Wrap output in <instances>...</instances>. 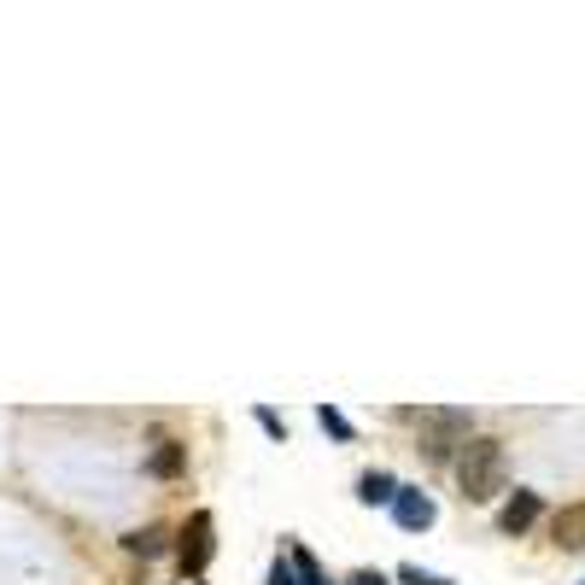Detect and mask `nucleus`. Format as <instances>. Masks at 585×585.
I'll list each match as a JSON object with an SVG mask.
<instances>
[{"mask_svg": "<svg viewBox=\"0 0 585 585\" xmlns=\"http://www.w3.org/2000/svg\"><path fill=\"white\" fill-rule=\"evenodd\" d=\"M410 422L422 428V451L428 463H445V456H456L474 439V415L469 410H410Z\"/></svg>", "mask_w": 585, "mask_h": 585, "instance_id": "nucleus-2", "label": "nucleus"}, {"mask_svg": "<svg viewBox=\"0 0 585 585\" xmlns=\"http://www.w3.org/2000/svg\"><path fill=\"white\" fill-rule=\"evenodd\" d=\"M538 521V492H515L504 510H497V533H510V538H521Z\"/></svg>", "mask_w": 585, "mask_h": 585, "instance_id": "nucleus-5", "label": "nucleus"}, {"mask_svg": "<svg viewBox=\"0 0 585 585\" xmlns=\"http://www.w3.org/2000/svg\"><path fill=\"white\" fill-rule=\"evenodd\" d=\"M212 515H194V521H187V527H182V538H176V562H182V574H205V568H212Z\"/></svg>", "mask_w": 585, "mask_h": 585, "instance_id": "nucleus-3", "label": "nucleus"}, {"mask_svg": "<svg viewBox=\"0 0 585 585\" xmlns=\"http://www.w3.org/2000/svg\"><path fill=\"white\" fill-rule=\"evenodd\" d=\"M358 497L374 510V504H399V480H392L387 469H374V474H363L358 480Z\"/></svg>", "mask_w": 585, "mask_h": 585, "instance_id": "nucleus-9", "label": "nucleus"}, {"mask_svg": "<svg viewBox=\"0 0 585 585\" xmlns=\"http://www.w3.org/2000/svg\"><path fill=\"white\" fill-rule=\"evenodd\" d=\"M551 538H556L562 551H585V504L556 510V521H551Z\"/></svg>", "mask_w": 585, "mask_h": 585, "instance_id": "nucleus-7", "label": "nucleus"}, {"mask_svg": "<svg viewBox=\"0 0 585 585\" xmlns=\"http://www.w3.org/2000/svg\"><path fill=\"white\" fill-rule=\"evenodd\" d=\"M392 515H399V527H410V533H422V527H433V521H439L433 497L415 492V486H399V504H392Z\"/></svg>", "mask_w": 585, "mask_h": 585, "instance_id": "nucleus-4", "label": "nucleus"}, {"mask_svg": "<svg viewBox=\"0 0 585 585\" xmlns=\"http://www.w3.org/2000/svg\"><path fill=\"white\" fill-rule=\"evenodd\" d=\"M317 415H322V428H328L333 439H351V422H346V415H340V410H333V404H322Z\"/></svg>", "mask_w": 585, "mask_h": 585, "instance_id": "nucleus-10", "label": "nucleus"}, {"mask_svg": "<svg viewBox=\"0 0 585 585\" xmlns=\"http://www.w3.org/2000/svg\"><path fill=\"white\" fill-rule=\"evenodd\" d=\"M346 585H387V574H374V568H358V574H351Z\"/></svg>", "mask_w": 585, "mask_h": 585, "instance_id": "nucleus-14", "label": "nucleus"}, {"mask_svg": "<svg viewBox=\"0 0 585 585\" xmlns=\"http://www.w3.org/2000/svg\"><path fill=\"white\" fill-rule=\"evenodd\" d=\"M456 486H463L469 504H492L504 492V445L486 433H474L463 451H456Z\"/></svg>", "mask_w": 585, "mask_h": 585, "instance_id": "nucleus-1", "label": "nucleus"}, {"mask_svg": "<svg viewBox=\"0 0 585 585\" xmlns=\"http://www.w3.org/2000/svg\"><path fill=\"white\" fill-rule=\"evenodd\" d=\"M258 428H264V433H276V439H287V428H281V415H276V410H258Z\"/></svg>", "mask_w": 585, "mask_h": 585, "instance_id": "nucleus-12", "label": "nucleus"}, {"mask_svg": "<svg viewBox=\"0 0 585 585\" xmlns=\"http://www.w3.org/2000/svg\"><path fill=\"white\" fill-rule=\"evenodd\" d=\"M123 551L141 556V562H153V556L171 551V533H164V527H135V533H123Z\"/></svg>", "mask_w": 585, "mask_h": 585, "instance_id": "nucleus-8", "label": "nucleus"}, {"mask_svg": "<svg viewBox=\"0 0 585 585\" xmlns=\"http://www.w3.org/2000/svg\"><path fill=\"white\" fill-rule=\"evenodd\" d=\"M182 469H187V451L176 445L171 433H158L153 439V456H146V474H153V480H176Z\"/></svg>", "mask_w": 585, "mask_h": 585, "instance_id": "nucleus-6", "label": "nucleus"}, {"mask_svg": "<svg viewBox=\"0 0 585 585\" xmlns=\"http://www.w3.org/2000/svg\"><path fill=\"white\" fill-rule=\"evenodd\" d=\"M579 585H585V579H579Z\"/></svg>", "mask_w": 585, "mask_h": 585, "instance_id": "nucleus-15", "label": "nucleus"}, {"mask_svg": "<svg viewBox=\"0 0 585 585\" xmlns=\"http://www.w3.org/2000/svg\"><path fill=\"white\" fill-rule=\"evenodd\" d=\"M399 579H404V585H456V579H445V574H428V568H399Z\"/></svg>", "mask_w": 585, "mask_h": 585, "instance_id": "nucleus-11", "label": "nucleus"}, {"mask_svg": "<svg viewBox=\"0 0 585 585\" xmlns=\"http://www.w3.org/2000/svg\"><path fill=\"white\" fill-rule=\"evenodd\" d=\"M292 579H299V574H292V562L276 556V568H269V585H292Z\"/></svg>", "mask_w": 585, "mask_h": 585, "instance_id": "nucleus-13", "label": "nucleus"}]
</instances>
